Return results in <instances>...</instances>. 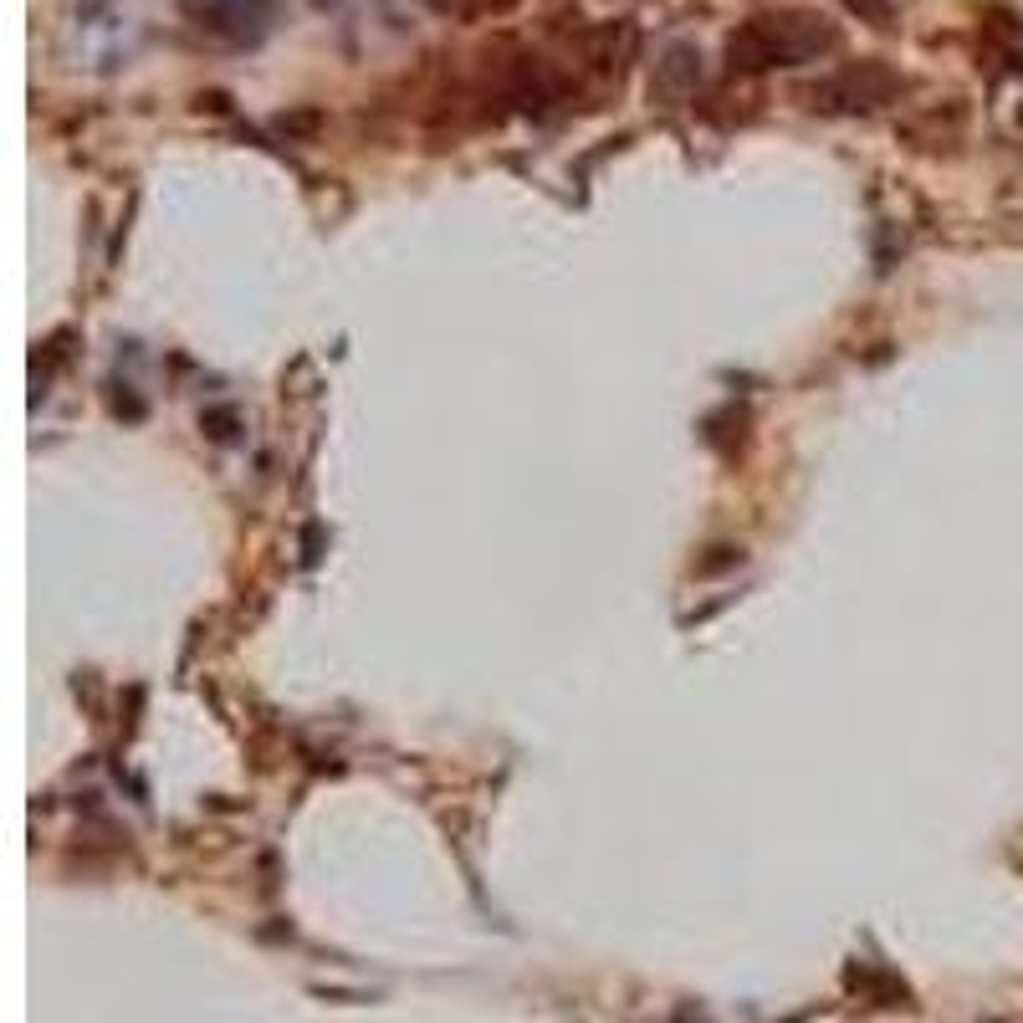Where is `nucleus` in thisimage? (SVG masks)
<instances>
[{
    "mask_svg": "<svg viewBox=\"0 0 1023 1023\" xmlns=\"http://www.w3.org/2000/svg\"><path fill=\"white\" fill-rule=\"evenodd\" d=\"M829 47H834V31L824 26V16H814V11H778V16H752L727 41V57L742 72H763V67L814 62Z\"/></svg>",
    "mask_w": 1023,
    "mask_h": 1023,
    "instance_id": "nucleus-1",
    "label": "nucleus"
},
{
    "mask_svg": "<svg viewBox=\"0 0 1023 1023\" xmlns=\"http://www.w3.org/2000/svg\"><path fill=\"white\" fill-rule=\"evenodd\" d=\"M896 77L885 72V67H850V72H839V77H829L824 87H814V98H824V108H875V103H885L896 93Z\"/></svg>",
    "mask_w": 1023,
    "mask_h": 1023,
    "instance_id": "nucleus-2",
    "label": "nucleus"
},
{
    "mask_svg": "<svg viewBox=\"0 0 1023 1023\" xmlns=\"http://www.w3.org/2000/svg\"><path fill=\"white\" fill-rule=\"evenodd\" d=\"M850 6H855V11H870V16H885V11H891L885 0H850Z\"/></svg>",
    "mask_w": 1023,
    "mask_h": 1023,
    "instance_id": "nucleus-3",
    "label": "nucleus"
}]
</instances>
